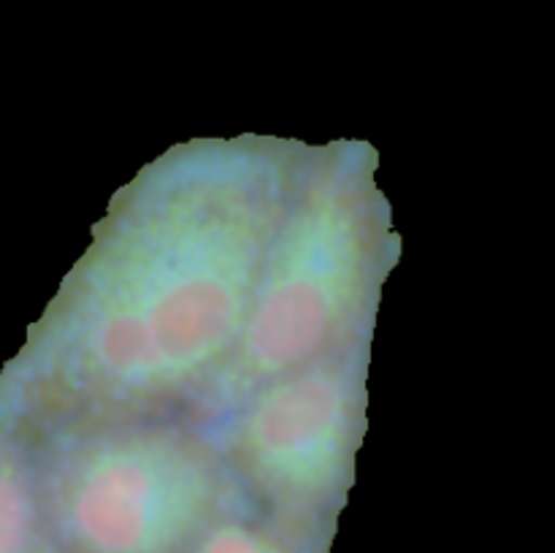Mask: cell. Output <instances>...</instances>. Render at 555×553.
Masks as SVG:
<instances>
[{
    "label": "cell",
    "mask_w": 555,
    "mask_h": 553,
    "mask_svg": "<svg viewBox=\"0 0 555 553\" xmlns=\"http://www.w3.org/2000/svg\"><path fill=\"white\" fill-rule=\"evenodd\" d=\"M47 542L30 450L0 432V553H38Z\"/></svg>",
    "instance_id": "5"
},
{
    "label": "cell",
    "mask_w": 555,
    "mask_h": 553,
    "mask_svg": "<svg viewBox=\"0 0 555 553\" xmlns=\"http://www.w3.org/2000/svg\"><path fill=\"white\" fill-rule=\"evenodd\" d=\"M328 537L296 529L255 504L217 520L188 553H328Z\"/></svg>",
    "instance_id": "6"
},
{
    "label": "cell",
    "mask_w": 555,
    "mask_h": 553,
    "mask_svg": "<svg viewBox=\"0 0 555 553\" xmlns=\"http://www.w3.org/2000/svg\"><path fill=\"white\" fill-rule=\"evenodd\" d=\"M60 553H188L253 499L209 432L160 417H63L30 448Z\"/></svg>",
    "instance_id": "3"
},
{
    "label": "cell",
    "mask_w": 555,
    "mask_h": 553,
    "mask_svg": "<svg viewBox=\"0 0 555 553\" xmlns=\"http://www.w3.org/2000/svg\"><path fill=\"white\" fill-rule=\"evenodd\" d=\"M366 363L350 345L269 380L220 417V448L253 504L334 535L366 412Z\"/></svg>",
    "instance_id": "4"
},
{
    "label": "cell",
    "mask_w": 555,
    "mask_h": 553,
    "mask_svg": "<svg viewBox=\"0 0 555 553\" xmlns=\"http://www.w3.org/2000/svg\"><path fill=\"white\" fill-rule=\"evenodd\" d=\"M301 168V150L266 139L198 141L152 163L33 342L36 421L198 407L242 336Z\"/></svg>",
    "instance_id": "1"
},
{
    "label": "cell",
    "mask_w": 555,
    "mask_h": 553,
    "mask_svg": "<svg viewBox=\"0 0 555 553\" xmlns=\"http://www.w3.org/2000/svg\"><path fill=\"white\" fill-rule=\"evenodd\" d=\"M38 553H60V551H57V548L52 545V542H47V545H43L41 551H38Z\"/></svg>",
    "instance_id": "7"
},
{
    "label": "cell",
    "mask_w": 555,
    "mask_h": 553,
    "mask_svg": "<svg viewBox=\"0 0 555 553\" xmlns=\"http://www.w3.org/2000/svg\"><path fill=\"white\" fill-rule=\"evenodd\" d=\"M366 150L304 160L266 253L247 323L198 410L220 421L269 380L356 345L385 271V209Z\"/></svg>",
    "instance_id": "2"
}]
</instances>
